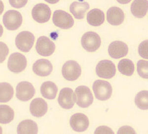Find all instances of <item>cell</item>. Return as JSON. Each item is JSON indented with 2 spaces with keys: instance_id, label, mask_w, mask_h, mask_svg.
Wrapping results in <instances>:
<instances>
[{
  "instance_id": "6da1fadb",
  "label": "cell",
  "mask_w": 148,
  "mask_h": 134,
  "mask_svg": "<svg viewBox=\"0 0 148 134\" xmlns=\"http://www.w3.org/2000/svg\"><path fill=\"white\" fill-rule=\"evenodd\" d=\"M93 91L97 99L101 101L107 100L112 94V87L107 81L98 80L93 83Z\"/></svg>"
},
{
  "instance_id": "7a4b0ae2",
  "label": "cell",
  "mask_w": 148,
  "mask_h": 134,
  "mask_svg": "<svg viewBox=\"0 0 148 134\" xmlns=\"http://www.w3.org/2000/svg\"><path fill=\"white\" fill-rule=\"evenodd\" d=\"M101 43V38L95 32H86L81 39L82 45L88 52L96 51L99 48Z\"/></svg>"
},
{
  "instance_id": "3957f363",
  "label": "cell",
  "mask_w": 148,
  "mask_h": 134,
  "mask_svg": "<svg viewBox=\"0 0 148 134\" xmlns=\"http://www.w3.org/2000/svg\"><path fill=\"white\" fill-rule=\"evenodd\" d=\"M76 103L83 108H88L92 104L93 97L90 89L84 86H81L76 88L75 92Z\"/></svg>"
},
{
  "instance_id": "277c9868",
  "label": "cell",
  "mask_w": 148,
  "mask_h": 134,
  "mask_svg": "<svg viewBox=\"0 0 148 134\" xmlns=\"http://www.w3.org/2000/svg\"><path fill=\"white\" fill-rule=\"evenodd\" d=\"M3 22L8 30H16L22 24V15L16 10H8L3 15Z\"/></svg>"
},
{
  "instance_id": "5b68a950",
  "label": "cell",
  "mask_w": 148,
  "mask_h": 134,
  "mask_svg": "<svg viewBox=\"0 0 148 134\" xmlns=\"http://www.w3.org/2000/svg\"><path fill=\"white\" fill-rule=\"evenodd\" d=\"M52 21L54 25L65 30L70 29L74 24L72 16L67 12L62 10H56L54 12Z\"/></svg>"
},
{
  "instance_id": "8992f818",
  "label": "cell",
  "mask_w": 148,
  "mask_h": 134,
  "mask_svg": "<svg viewBox=\"0 0 148 134\" xmlns=\"http://www.w3.org/2000/svg\"><path fill=\"white\" fill-rule=\"evenodd\" d=\"M35 41V37L32 32L28 31H23L15 38V45L19 50L22 52L30 51Z\"/></svg>"
},
{
  "instance_id": "52a82bcc",
  "label": "cell",
  "mask_w": 148,
  "mask_h": 134,
  "mask_svg": "<svg viewBox=\"0 0 148 134\" xmlns=\"http://www.w3.org/2000/svg\"><path fill=\"white\" fill-rule=\"evenodd\" d=\"M82 73L81 67L75 60H68L64 64L62 68V73L64 78L69 81H74L77 80Z\"/></svg>"
},
{
  "instance_id": "ba28073f",
  "label": "cell",
  "mask_w": 148,
  "mask_h": 134,
  "mask_svg": "<svg viewBox=\"0 0 148 134\" xmlns=\"http://www.w3.org/2000/svg\"><path fill=\"white\" fill-rule=\"evenodd\" d=\"M27 66L26 57L19 53L11 54L8 62L9 70L14 73H20L25 69Z\"/></svg>"
},
{
  "instance_id": "9c48e42d",
  "label": "cell",
  "mask_w": 148,
  "mask_h": 134,
  "mask_svg": "<svg viewBox=\"0 0 148 134\" xmlns=\"http://www.w3.org/2000/svg\"><path fill=\"white\" fill-rule=\"evenodd\" d=\"M96 72L98 77L104 79H111L115 75L116 69L114 64L111 60H102L96 66Z\"/></svg>"
},
{
  "instance_id": "30bf717a",
  "label": "cell",
  "mask_w": 148,
  "mask_h": 134,
  "mask_svg": "<svg viewBox=\"0 0 148 134\" xmlns=\"http://www.w3.org/2000/svg\"><path fill=\"white\" fill-rule=\"evenodd\" d=\"M55 49V44L49 37L42 36L38 39L36 50L40 55L44 57L50 56L54 53Z\"/></svg>"
},
{
  "instance_id": "8fae6325",
  "label": "cell",
  "mask_w": 148,
  "mask_h": 134,
  "mask_svg": "<svg viewBox=\"0 0 148 134\" xmlns=\"http://www.w3.org/2000/svg\"><path fill=\"white\" fill-rule=\"evenodd\" d=\"M51 9L45 3H38L34 6L32 10L33 18L39 23H45L51 18Z\"/></svg>"
},
{
  "instance_id": "7c38bea8",
  "label": "cell",
  "mask_w": 148,
  "mask_h": 134,
  "mask_svg": "<svg viewBox=\"0 0 148 134\" xmlns=\"http://www.w3.org/2000/svg\"><path fill=\"white\" fill-rule=\"evenodd\" d=\"M16 96L20 101L26 102L30 100L35 94V89L30 83L23 81L17 85Z\"/></svg>"
},
{
  "instance_id": "4fadbf2b",
  "label": "cell",
  "mask_w": 148,
  "mask_h": 134,
  "mask_svg": "<svg viewBox=\"0 0 148 134\" xmlns=\"http://www.w3.org/2000/svg\"><path fill=\"white\" fill-rule=\"evenodd\" d=\"M76 101V96L72 89L65 87L61 90L58 98V102L59 105L62 108L65 109L72 108Z\"/></svg>"
},
{
  "instance_id": "5bb4252c",
  "label": "cell",
  "mask_w": 148,
  "mask_h": 134,
  "mask_svg": "<svg viewBox=\"0 0 148 134\" xmlns=\"http://www.w3.org/2000/svg\"><path fill=\"white\" fill-rule=\"evenodd\" d=\"M70 124L74 131L77 132H83L87 130L88 127L89 120L85 114L77 113L71 116Z\"/></svg>"
},
{
  "instance_id": "9a60e30c",
  "label": "cell",
  "mask_w": 148,
  "mask_h": 134,
  "mask_svg": "<svg viewBox=\"0 0 148 134\" xmlns=\"http://www.w3.org/2000/svg\"><path fill=\"white\" fill-rule=\"evenodd\" d=\"M128 52V47L126 44L121 41L112 42L108 47L110 56L113 59H118L124 57Z\"/></svg>"
},
{
  "instance_id": "2e32d148",
  "label": "cell",
  "mask_w": 148,
  "mask_h": 134,
  "mask_svg": "<svg viewBox=\"0 0 148 134\" xmlns=\"http://www.w3.org/2000/svg\"><path fill=\"white\" fill-rule=\"evenodd\" d=\"M32 69L37 75L46 77L51 74L53 70V66L49 60L40 59L33 64Z\"/></svg>"
},
{
  "instance_id": "e0dca14e",
  "label": "cell",
  "mask_w": 148,
  "mask_h": 134,
  "mask_svg": "<svg viewBox=\"0 0 148 134\" xmlns=\"http://www.w3.org/2000/svg\"><path fill=\"white\" fill-rule=\"evenodd\" d=\"M47 103L41 98H37L33 100L30 105L31 114L35 117H42L47 112Z\"/></svg>"
},
{
  "instance_id": "ac0fdd59",
  "label": "cell",
  "mask_w": 148,
  "mask_h": 134,
  "mask_svg": "<svg viewBox=\"0 0 148 134\" xmlns=\"http://www.w3.org/2000/svg\"><path fill=\"white\" fill-rule=\"evenodd\" d=\"M107 19L109 23L112 25H120L124 21L125 14L119 7H111L107 12Z\"/></svg>"
},
{
  "instance_id": "d6986e66",
  "label": "cell",
  "mask_w": 148,
  "mask_h": 134,
  "mask_svg": "<svg viewBox=\"0 0 148 134\" xmlns=\"http://www.w3.org/2000/svg\"><path fill=\"white\" fill-rule=\"evenodd\" d=\"M131 12L134 17L142 18L148 10V0H134L131 4Z\"/></svg>"
},
{
  "instance_id": "ffe728a7",
  "label": "cell",
  "mask_w": 148,
  "mask_h": 134,
  "mask_svg": "<svg viewBox=\"0 0 148 134\" xmlns=\"http://www.w3.org/2000/svg\"><path fill=\"white\" fill-rule=\"evenodd\" d=\"M89 9V4L87 2H74L70 7V11L75 18L83 19L86 12Z\"/></svg>"
},
{
  "instance_id": "44dd1931",
  "label": "cell",
  "mask_w": 148,
  "mask_h": 134,
  "mask_svg": "<svg viewBox=\"0 0 148 134\" xmlns=\"http://www.w3.org/2000/svg\"><path fill=\"white\" fill-rule=\"evenodd\" d=\"M104 14L99 9H93L88 12L87 21L91 26L94 27L100 26L104 23Z\"/></svg>"
},
{
  "instance_id": "7402d4cb",
  "label": "cell",
  "mask_w": 148,
  "mask_h": 134,
  "mask_svg": "<svg viewBox=\"0 0 148 134\" xmlns=\"http://www.w3.org/2000/svg\"><path fill=\"white\" fill-rule=\"evenodd\" d=\"M18 134H35L38 132V127L37 123L30 119L24 120L21 121L17 126Z\"/></svg>"
},
{
  "instance_id": "603a6c76",
  "label": "cell",
  "mask_w": 148,
  "mask_h": 134,
  "mask_svg": "<svg viewBox=\"0 0 148 134\" xmlns=\"http://www.w3.org/2000/svg\"><path fill=\"white\" fill-rule=\"evenodd\" d=\"M58 88L54 83L51 81L44 82L40 87V92L43 97L49 100L54 99L56 96Z\"/></svg>"
},
{
  "instance_id": "cb8c5ba5",
  "label": "cell",
  "mask_w": 148,
  "mask_h": 134,
  "mask_svg": "<svg viewBox=\"0 0 148 134\" xmlns=\"http://www.w3.org/2000/svg\"><path fill=\"white\" fill-rule=\"evenodd\" d=\"M14 89L8 83H1L0 84V102H9L14 95Z\"/></svg>"
},
{
  "instance_id": "d4e9b609",
  "label": "cell",
  "mask_w": 148,
  "mask_h": 134,
  "mask_svg": "<svg viewBox=\"0 0 148 134\" xmlns=\"http://www.w3.org/2000/svg\"><path fill=\"white\" fill-rule=\"evenodd\" d=\"M14 112L11 108L8 105H0V123L8 124L10 123L14 118Z\"/></svg>"
},
{
  "instance_id": "484cf974",
  "label": "cell",
  "mask_w": 148,
  "mask_h": 134,
  "mask_svg": "<svg viewBox=\"0 0 148 134\" xmlns=\"http://www.w3.org/2000/svg\"><path fill=\"white\" fill-rule=\"evenodd\" d=\"M118 68L121 73L127 76L132 75L134 71V64L129 59L121 60L118 64Z\"/></svg>"
},
{
  "instance_id": "4316f807",
  "label": "cell",
  "mask_w": 148,
  "mask_h": 134,
  "mask_svg": "<svg viewBox=\"0 0 148 134\" xmlns=\"http://www.w3.org/2000/svg\"><path fill=\"white\" fill-rule=\"evenodd\" d=\"M135 103L139 109L148 110V91H142L138 92L135 98Z\"/></svg>"
},
{
  "instance_id": "83f0119b",
  "label": "cell",
  "mask_w": 148,
  "mask_h": 134,
  "mask_svg": "<svg viewBox=\"0 0 148 134\" xmlns=\"http://www.w3.org/2000/svg\"><path fill=\"white\" fill-rule=\"evenodd\" d=\"M138 74L144 79H148V61L139 60L137 63Z\"/></svg>"
},
{
  "instance_id": "f1b7e54d",
  "label": "cell",
  "mask_w": 148,
  "mask_h": 134,
  "mask_svg": "<svg viewBox=\"0 0 148 134\" xmlns=\"http://www.w3.org/2000/svg\"><path fill=\"white\" fill-rule=\"evenodd\" d=\"M138 53L143 59H148V40H144L140 44Z\"/></svg>"
},
{
  "instance_id": "f546056e",
  "label": "cell",
  "mask_w": 148,
  "mask_h": 134,
  "mask_svg": "<svg viewBox=\"0 0 148 134\" xmlns=\"http://www.w3.org/2000/svg\"><path fill=\"white\" fill-rule=\"evenodd\" d=\"M28 0H9L12 7L16 9H20L25 6Z\"/></svg>"
},
{
  "instance_id": "4dcf8cb0",
  "label": "cell",
  "mask_w": 148,
  "mask_h": 134,
  "mask_svg": "<svg viewBox=\"0 0 148 134\" xmlns=\"http://www.w3.org/2000/svg\"><path fill=\"white\" fill-rule=\"evenodd\" d=\"M95 134H114L111 128L105 126H102L98 127L94 132Z\"/></svg>"
},
{
  "instance_id": "1f68e13d",
  "label": "cell",
  "mask_w": 148,
  "mask_h": 134,
  "mask_svg": "<svg viewBox=\"0 0 148 134\" xmlns=\"http://www.w3.org/2000/svg\"><path fill=\"white\" fill-rule=\"evenodd\" d=\"M1 50L3 51L1 53V62H2L5 60V57H7V55L9 53V49L7 45L2 42H1Z\"/></svg>"
},
{
  "instance_id": "d6a6232c",
  "label": "cell",
  "mask_w": 148,
  "mask_h": 134,
  "mask_svg": "<svg viewBox=\"0 0 148 134\" xmlns=\"http://www.w3.org/2000/svg\"><path fill=\"white\" fill-rule=\"evenodd\" d=\"M135 134V131L134 129L128 126H124L120 128L118 132V134Z\"/></svg>"
},
{
  "instance_id": "836d02e7",
  "label": "cell",
  "mask_w": 148,
  "mask_h": 134,
  "mask_svg": "<svg viewBox=\"0 0 148 134\" xmlns=\"http://www.w3.org/2000/svg\"><path fill=\"white\" fill-rule=\"evenodd\" d=\"M117 2L121 4L125 5V4H127L131 2V0H116Z\"/></svg>"
},
{
  "instance_id": "e575fe53",
  "label": "cell",
  "mask_w": 148,
  "mask_h": 134,
  "mask_svg": "<svg viewBox=\"0 0 148 134\" xmlns=\"http://www.w3.org/2000/svg\"><path fill=\"white\" fill-rule=\"evenodd\" d=\"M46 2L51 4H54L59 2V0H45Z\"/></svg>"
}]
</instances>
